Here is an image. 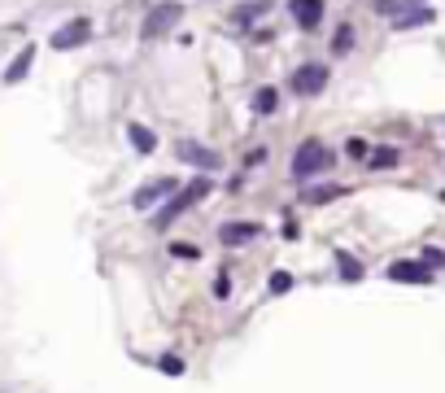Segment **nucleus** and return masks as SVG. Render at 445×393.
<instances>
[{"label":"nucleus","mask_w":445,"mask_h":393,"mask_svg":"<svg viewBox=\"0 0 445 393\" xmlns=\"http://www.w3.org/2000/svg\"><path fill=\"white\" fill-rule=\"evenodd\" d=\"M332 162H336V153L319 136H306L297 144V153H293V162H288V175H293L297 183H310V179H319L323 171H332Z\"/></svg>","instance_id":"nucleus-1"},{"label":"nucleus","mask_w":445,"mask_h":393,"mask_svg":"<svg viewBox=\"0 0 445 393\" xmlns=\"http://www.w3.org/2000/svg\"><path fill=\"white\" fill-rule=\"evenodd\" d=\"M205 197H209V175H197L192 183H183L179 193H171V197H166V205L153 215V227H157V232H166L179 215H188V210H192L197 201H205Z\"/></svg>","instance_id":"nucleus-2"},{"label":"nucleus","mask_w":445,"mask_h":393,"mask_svg":"<svg viewBox=\"0 0 445 393\" xmlns=\"http://www.w3.org/2000/svg\"><path fill=\"white\" fill-rule=\"evenodd\" d=\"M328 84H332V66H323V62H306V66H297V70H293V79H288V88H293L301 101L323 96V92H328Z\"/></svg>","instance_id":"nucleus-3"},{"label":"nucleus","mask_w":445,"mask_h":393,"mask_svg":"<svg viewBox=\"0 0 445 393\" xmlns=\"http://www.w3.org/2000/svg\"><path fill=\"white\" fill-rule=\"evenodd\" d=\"M183 22V0H162V5H153L140 22V35L144 40H157V35H166L175 31V26Z\"/></svg>","instance_id":"nucleus-4"},{"label":"nucleus","mask_w":445,"mask_h":393,"mask_svg":"<svg viewBox=\"0 0 445 393\" xmlns=\"http://www.w3.org/2000/svg\"><path fill=\"white\" fill-rule=\"evenodd\" d=\"M175 157H179V162H188V166H197L201 175L223 171V157L209 149V144H197V140H175Z\"/></svg>","instance_id":"nucleus-5"},{"label":"nucleus","mask_w":445,"mask_h":393,"mask_svg":"<svg viewBox=\"0 0 445 393\" xmlns=\"http://www.w3.org/2000/svg\"><path fill=\"white\" fill-rule=\"evenodd\" d=\"M88 40H92V18H70V22H62L57 31L48 35V44L57 48V52H70L79 44H88Z\"/></svg>","instance_id":"nucleus-6"},{"label":"nucleus","mask_w":445,"mask_h":393,"mask_svg":"<svg viewBox=\"0 0 445 393\" xmlns=\"http://www.w3.org/2000/svg\"><path fill=\"white\" fill-rule=\"evenodd\" d=\"M171 193H179V179L175 175H162V179H149L131 193V210H153L157 201H166Z\"/></svg>","instance_id":"nucleus-7"},{"label":"nucleus","mask_w":445,"mask_h":393,"mask_svg":"<svg viewBox=\"0 0 445 393\" xmlns=\"http://www.w3.org/2000/svg\"><path fill=\"white\" fill-rule=\"evenodd\" d=\"M388 280H398V284H432V267L424 258H402V262H393L388 267Z\"/></svg>","instance_id":"nucleus-8"},{"label":"nucleus","mask_w":445,"mask_h":393,"mask_svg":"<svg viewBox=\"0 0 445 393\" xmlns=\"http://www.w3.org/2000/svg\"><path fill=\"white\" fill-rule=\"evenodd\" d=\"M288 9H293V22L301 31H319L323 26V13H328V0H288Z\"/></svg>","instance_id":"nucleus-9"},{"label":"nucleus","mask_w":445,"mask_h":393,"mask_svg":"<svg viewBox=\"0 0 445 393\" xmlns=\"http://www.w3.org/2000/svg\"><path fill=\"white\" fill-rule=\"evenodd\" d=\"M262 236V223H249V219H231V223H223L219 227V241L231 249V245H249V241H258Z\"/></svg>","instance_id":"nucleus-10"},{"label":"nucleus","mask_w":445,"mask_h":393,"mask_svg":"<svg viewBox=\"0 0 445 393\" xmlns=\"http://www.w3.org/2000/svg\"><path fill=\"white\" fill-rule=\"evenodd\" d=\"M267 13H271V0H245V5H236L231 26H236V31H253L258 18H267Z\"/></svg>","instance_id":"nucleus-11"},{"label":"nucleus","mask_w":445,"mask_h":393,"mask_svg":"<svg viewBox=\"0 0 445 393\" xmlns=\"http://www.w3.org/2000/svg\"><path fill=\"white\" fill-rule=\"evenodd\" d=\"M31 62H35V44H26L22 52H18V57L5 66V74H0V84H5V88H13V84H22V79L26 74H31Z\"/></svg>","instance_id":"nucleus-12"},{"label":"nucleus","mask_w":445,"mask_h":393,"mask_svg":"<svg viewBox=\"0 0 445 393\" xmlns=\"http://www.w3.org/2000/svg\"><path fill=\"white\" fill-rule=\"evenodd\" d=\"M432 9L428 5H419V9H402L398 18H393V31H419V26H432Z\"/></svg>","instance_id":"nucleus-13"},{"label":"nucleus","mask_w":445,"mask_h":393,"mask_svg":"<svg viewBox=\"0 0 445 393\" xmlns=\"http://www.w3.org/2000/svg\"><path fill=\"white\" fill-rule=\"evenodd\" d=\"M402 162V149L393 144H371V153H366V171H393Z\"/></svg>","instance_id":"nucleus-14"},{"label":"nucleus","mask_w":445,"mask_h":393,"mask_svg":"<svg viewBox=\"0 0 445 393\" xmlns=\"http://www.w3.org/2000/svg\"><path fill=\"white\" fill-rule=\"evenodd\" d=\"M336 197H345V188H340V183H306V188H301V201H306V205H328V201H336Z\"/></svg>","instance_id":"nucleus-15"},{"label":"nucleus","mask_w":445,"mask_h":393,"mask_svg":"<svg viewBox=\"0 0 445 393\" xmlns=\"http://www.w3.org/2000/svg\"><path fill=\"white\" fill-rule=\"evenodd\" d=\"M275 110H279V88H275V84L258 88V92H253V114H258V118H271Z\"/></svg>","instance_id":"nucleus-16"},{"label":"nucleus","mask_w":445,"mask_h":393,"mask_svg":"<svg viewBox=\"0 0 445 393\" xmlns=\"http://www.w3.org/2000/svg\"><path fill=\"white\" fill-rule=\"evenodd\" d=\"M127 140L131 144H136V153H157V136H153V131L144 127V123H127Z\"/></svg>","instance_id":"nucleus-17"},{"label":"nucleus","mask_w":445,"mask_h":393,"mask_svg":"<svg viewBox=\"0 0 445 393\" xmlns=\"http://www.w3.org/2000/svg\"><path fill=\"white\" fill-rule=\"evenodd\" d=\"M336 271H340V280H345V284H358L362 280V262L354 254H345V249H336Z\"/></svg>","instance_id":"nucleus-18"},{"label":"nucleus","mask_w":445,"mask_h":393,"mask_svg":"<svg viewBox=\"0 0 445 393\" xmlns=\"http://www.w3.org/2000/svg\"><path fill=\"white\" fill-rule=\"evenodd\" d=\"M349 52H354V26L340 22L336 35H332V57H349Z\"/></svg>","instance_id":"nucleus-19"},{"label":"nucleus","mask_w":445,"mask_h":393,"mask_svg":"<svg viewBox=\"0 0 445 393\" xmlns=\"http://www.w3.org/2000/svg\"><path fill=\"white\" fill-rule=\"evenodd\" d=\"M371 9H376L380 18H388V22H393V18H398V13L406 9V0H371Z\"/></svg>","instance_id":"nucleus-20"},{"label":"nucleus","mask_w":445,"mask_h":393,"mask_svg":"<svg viewBox=\"0 0 445 393\" xmlns=\"http://www.w3.org/2000/svg\"><path fill=\"white\" fill-rule=\"evenodd\" d=\"M267 288H271V293H275V297H284V293H288V288H293V275H288V271H275V275L267 280Z\"/></svg>","instance_id":"nucleus-21"},{"label":"nucleus","mask_w":445,"mask_h":393,"mask_svg":"<svg viewBox=\"0 0 445 393\" xmlns=\"http://www.w3.org/2000/svg\"><path fill=\"white\" fill-rule=\"evenodd\" d=\"M157 367H162L166 376H183V358L179 354H162V358H157Z\"/></svg>","instance_id":"nucleus-22"},{"label":"nucleus","mask_w":445,"mask_h":393,"mask_svg":"<svg viewBox=\"0 0 445 393\" xmlns=\"http://www.w3.org/2000/svg\"><path fill=\"white\" fill-rule=\"evenodd\" d=\"M366 153H371V144H366L362 136H354V140L345 144V157H358V162H366Z\"/></svg>","instance_id":"nucleus-23"},{"label":"nucleus","mask_w":445,"mask_h":393,"mask_svg":"<svg viewBox=\"0 0 445 393\" xmlns=\"http://www.w3.org/2000/svg\"><path fill=\"white\" fill-rule=\"evenodd\" d=\"M171 254H175V258H183V262H197V258H201V249H197V245H183V241H175V245H171Z\"/></svg>","instance_id":"nucleus-24"},{"label":"nucleus","mask_w":445,"mask_h":393,"mask_svg":"<svg viewBox=\"0 0 445 393\" xmlns=\"http://www.w3.org/2000/svg\"><path fill=\"white\" fill-rule=\"evenodd\" d=\"M262 162H267V149H262V144H253V149L245 153V171H253V166H262Z\"/></svg>","instance_id":"nucleus-25"},{"label":"nucleus","mask_w":445,"mask_h":393,"mask_svg":"<svg viewBox=\"0 0 445 393\" xmlns=\"http://www.w3.org/2000/svg\"><path fill=\"white\" fill-rule=\"evenodd\" d=\"M424 262H428V267H432V271H437V267H445V249L428 245V249H424Z\"/></svg>","instance_id":"nucleus-26"},{"label":"nucleus","mask_w":445,"mask_h":393,"mask_svg":"<svg viewBox=\"0 0 445 393\" xmlns=\"http://www.w3.org/2000/svg\"><path fill=\"white\" fill-rule=\"evenodd\" d=\"M249 40H253V44H271V40H275V26H253Z\"/></svg>","instance_id":"nucleus-27"},{"label":"nucleus","mask_w":445,"mask_h":393,"mask_svg":"<svg viewBox=\"0 0 445 393\" xmlns=\"http://www.w3.org/2000/svg\"><path fill=\"white\" fill-rule=\"evenodd\" d=\"M231 293V280H227V271H219V280H214V297H227Z\"/></svg>","instance_id":"nucleus-28"}]
</instances>
